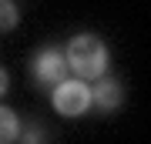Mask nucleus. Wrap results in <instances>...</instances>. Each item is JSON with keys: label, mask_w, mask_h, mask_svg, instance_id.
Segmentation results:
<instances>
[{"label": "nucleus", "mask_w": 151, "mask_h": 144, "mask_svg": "<svg viewBox=\"0 0 151 144\" xmlns=\"http://www.w3.org/2000/svg\"><path fill=\"white\" fill-rule=\"evenodd\" d=\"M108 44H104L97 34H77V37H70L67 44V67L74 70L77 77H104V70H108Z\"/></svg>", "instance_id": "obj_1"}, {"label": "nucleus", "mask_w": 151, "mask_h": 144, "mask_svg": "<svg viewBox=\"0 0 151 144\" xmlns=\"http://www.w3.org/2000/svg\"><path fill=\"white\" fill-rule=\"evenodd\" d=\"M94 104L91 97V87L84 84V80H60L54 87V111L64 114V117H77V114H84L87 107Z\"/></svg>", "instance_id": "obj_2"}, {"label": "nucleus", "mask_w": 151, "mask_h": 144, "mask_svg": "<svg viewBox=\"0 0 151 144\" xmlns=\"http://www.w3.org/2000/svg\"><path fill=\"white\" fill-rule=\"evenodd\" d=\"M30 70H34V80L44 87H50V84H60V80H67V54H60L54 47H44L34 54V60H30Z\"/></svg>", "instance_id": "obj_3"}, {"label": "nucleus", "mask_w": 151, "mask_h": 144, "mask_svg": "<svg viewBox=\"0 0 151 144\" xmlns=\"http://www.w3.org/2000/svg\"><path fill=\"white\" fill-rule=\"evenodd\" d=\"M91 97H94V104L101 107L104 114H111V111H118V107H121L124 91H121V84H118V80H111V77H97V84H94Z\"/></svg>", "instance_id": "obj_4"}, {"label": "nucleus", "mask_w": 151, "mask_h": 144, "mask_svg": "<svg viewBox=\"0 0 151 144\" xmlns=\"http://www.w3.org/2000/svg\"><path fill=\"white\" fill-rule=\"evenodd\" d=\"M20 134V121L10 107H0V144H14Z\"/></svg>", "instance_id": "obj_5"}, {"label": "nucleus", "mask_w": 151, "mask_h": 144, "mask_svg": "<svg viewBox=\"0 0 151 144\" xmlns=\"http://www.w3.org/2000/svg\"><path fill=\"white\" fill-rule=\"evenodd\" d=\"M17 20H20V14H17V4H14V0H0V34L14 30Z\"/></svg>", "instance_id": "obj_6"}, {"label": "nucleus", "mask_w": 151, "mask_h": 144, "mask_svg": "<svg viewBox=\"0 0 151 144\" xmlns=\"http://www.w3.org/2000/svg\"><path fill=\"white\" fill-rule=\"evenodd\" d=\"M7 87H10V77H7V70L0 67V94H7Z\"/></svg>", "instance_id": "obj_7"}, {"label": "nucleus", "mask_w": 151, "mask_h": 144, "mask_svg": "<svg viewBox=\"0 0 151 144\" xmlns=\"http://www.w3.org/2000/svg\"><path fill=\"white\" fill-rule=\"evenodd\" d=\"M24 144H40V134H37V131H30L27 138H24Z\"/></svg>", "instance_id": "obj_8"}]
</instances>
